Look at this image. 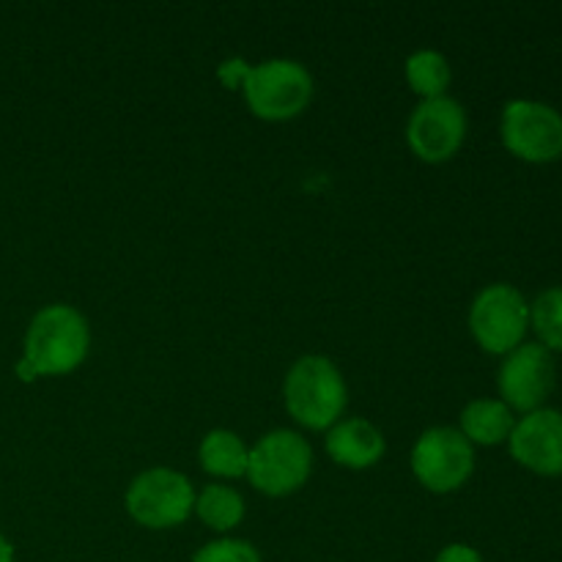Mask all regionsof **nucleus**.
Wrapping results in <instances>:
<instances>
[{
    "label": "nucleus",
    "instance_id": "1",
    "mask_svg": "<svg viewBox=\"0 0 562 562\" xmlns=\"http://www.w3.org/2000/svg\"><path fill=\"white\" fill-rule=\"evenodd\" d=\"M91 351V324L66 302H53L33 313L22 340V360L14 366L16 379L36 382L77 371Z\"/></svg>",
    "mask_w": 562,
    "mask_h": 562
},
{
    "label": "nucleus",
    "instance_id": "2",
    "mask_svg": "<svg viewBox=\"0 0 562 562\" xmlns=\"http://www.w3.org/2000/svg\"><path fill=\"white\" fill-rule=\"evenodd\" d=\"M283 404L296 426L307 431H329L344 420L349 406V387L329 357L305 355L285 371Z\"/></svg>",
    "mask_w": 562,
    "mask_h": 562
},
{
    "label": "nucleus",
    "instance_id": "3",
    "mask_svg": "<svg viewBox=\"0 0 562 562\" xmlns=\"http://www.w3.org/2000/svg\"><path fill=\"white\" fill-rule=\"evenodd\" d=\"M313 91L316 82L311 69L294 58H269L252 64L241 86L247 110L269 124L291 121L305 113L313 102Z\"/></svg>",
    "mask_w": 562,
    "mask_h": 562
},
{
    "label": "nucleus",
    "instance_id": "4",
    "mask_svg": "<svg viewBox=\"0 0 562 562\" xmlns=\"http://www.w3.org/2000/svg\"><path fill=\"white\" fill-rule=\"evenodd\" d=\"M313 475V448L294 428L267 431L250 448L247 481L263 497H289Z\"/></svg>",
    "mask_w": 562,
    "mask_h": 562
},
{
    "label": "nucleus",
    "instance_id": "5",
    "mask_svg": "<svg viewBox=\"0 0 562 562\" xmlns=\"http://www.w3.org/2000/svg\"><path fill=\"white\" fill-rule=\"evenodd\" d=\"M192 481L170 467H151L132 477L124 494V508L135 525L146 530H173L195 510Z\"/></svg>",
    "mask_w": 562,
    "mask_h": 562
},
{
    "label": "nucleus",
    "instance_id": "6",
    "mask_svg": "<svg viewBox=\"0 0 562 562\" xmlns=\"http://www.w3.org/2000/svg\"><path fill=\"white\" fill-rule=\"evenodd\" d=\"M470 335L486 355L505 357L525 344L530 329V302L516 285L492 283L470 305Z\"/></svg>",
    "mask_w": 562,
    "mask_h": 562
},
{
    "label": "nucleus",
    "instance_id": "7",
    "mask_svg": "<svg viewBox=\"0 0 562 562\" xmlns=\"http://www.w3.org/2000/svg\"><path fill=\"white\" fill-rule=\"evenodd\" d=\"M409 467L426 492L453 494L475 472V448L456 426H431L417 437Z\"/></svg>",
    "mask_w": 562,
    "mask_h": 562
},
{
    "label": "nucleus",
    "instance_id": "8",
    "mask_svg": "<svg viewBox=\"0 0 562 562\" xmlns=\"http://www.w3.org/2000/svg\"><path fill=\"white\" fill-rule=\"evenodd\" d=\"M499 137L508 154L530 165L562 157V113L538 99H510L499 115Z\"/></svg>",
    "mask_w": 562,
    "mask_h": 562
},
{
    "label": "nucleus",
    "instance_id": "9",
    "mask_svg": "<svg viewBox=\"0 0 562 562\" xmlns=\"http://www.w3.org/2000/svg\"><path fill=\"white\" fill-rule=\"evenodd\" d=\"M470 132V119L459 99H420L406 121V146L417 159L442 165L461 151Z\"/></svg>",
    "mask_w": 562,
    "mask_h": 562
},
{
    "label": "nucleus",
    "instance_id": "10",
    "mask_svg": "<svg viewBox=\"0 0 562 562\" xmlns=\"http://www.w3.org/2000/svg\"><path fill=\"white\" fill-rule=\"evenodd\" d=\"M554 357L541 344H521L510 355L503 357V366L497 373L499 401L510 412L543 409L547 398L554 390Z\"/></svg>",
    "mask_w": 562,
    "mask_h": 562
},
{
    "label": "nucleus",
    "instance_id": "11",
    "mask_svg": "<svg viewBox=\"0 0 562 562\" xmlns=\"http://www.w3.org/2000/svg\"><path fill=\"white\" fill-rule=\"evenodd\" d=\"M508 450L514 461L532 475L560 477L562 475V412L536 409L530 415L516 417L510 431Z\"/></svg>",
    "mask_w": 562,
    "mask_h": 562
},
{
    "label": "nucleus",
    "instance_id": "12",
    "mask_svg": "<svg viewBox=\"0 0 562 562\" xmlns=\"http://www.w3.org/2000/svg\"><path fill=\"white\" fill-rule=\"evenodd\" d=\"M327 456L338 467L351 472H362L376 467L387 453V439L382 428L373 426L366 417H344L335 423L324 437Z\"/></svg>",
    "mask_w": 562,
    "mask_h": 562
},
{
    "label": "nucleus",
    "instance_id": "13",
    "mask_svg": "<svg viewBox=\"0 0 562 562\" xmlns=\"http://www.w3.org/2000/svg\"><path fill=\"white\" fill-rule=\"evenodd\" d=\"M516 415L499 398H475L461 409L459 431L472 448H497L510 439Z\"/></svg>",
    "mask_w": 562,
    "mask_h": 562
},
{
    "label": "nucleus",
    "instance_id": "14",
    "mask_svg": "<svg viewBox=\"0 0 562 562\" xmlns=\"http://www.w3.org/2000/svg\"><path fill=\"white\" fill-rule=\"evenodd\" d=\"M198 461L203 472L220 481H236L247 475L250 445L231 428H214L198 445Z\"/></svg>",
    "mask_w": 562,
    "mask_h": 562
},
{
    "label": "nucleus",
    "instance_id": "15",
    "mask_svg": "<svg viewBox=\"0 0 562 562\" xmlns=\"http://www.w3.org/2000/svg\"><path fill=\"white\" fill-rule=\"evenodd\" d=\"M192 514L203 521L212 532H225L236 530V527L245 521L247 505L245 497L236 492L228 483H209L206 488L195 494V510Z\"/></svg>",
    "mask_w": 562,
    "mask_h": 562
},
{
    "label": "nucleus",
    "instance_id": "16",
    "mask_svg": "<svg viewBox=\"0 0 562 562\" xmlns=\"http://www.w3.org/2000/svg\"><path fill=\"white\" fill-rule=\"evenodd\" d=\"M404 77L420 99L448 97V88L453 82V66H450L445 53L434 47H423L406 58Z\"/></svg>",
    "mask_w": 562,
    "mask_h": 562
},
{
    "label": "nucleus",
    "instance_id": "17",
    "mask_svg": "<svg viewBox=\"0 0 562 562\" xmlns=\"http://www.w3.org/2000/svg\"><path fill=\"white\" fill-rule=\"evenodd\" d=\"M530 327L536 329L538 344L549 351H562V289L541 291L530 305Z\"/></svg>",
    "mask_w": 562,
    "mask_h": 562
},
{
    "label": "nucleus",
    "instance_id": "18",
    "mask_svg": "<svg viewBox=\"0 0 562 562\" xmlns=\"http://www.w3.org/2000/svg\"><path fill=\"white\" fill-rule=\"evenodd\" d=\"M190 562H263V558L256 543L245 541V538L223 536L203 543Z\"/></svg>",
    "mask_w": 562,
    "mask_h": 562
},
{
    "label": "nucleus",
    "instance_id": "19",
    "mask_svg": "<svg viewBox=\"0 0 562 562\" xmlns=\"http://www.w3.org/2000/svg\"><path fill=\"white\" fill-rule=\"evenodd\" d=\"M252 64L250 60L239 58V55H234V58H225L223 64L217 66V80L223 82L228 91H241V86H245L247 75H250Z\"/></svg>",
    "mask_w": 562,
    "mask_h": 562
},
{
    "label": "nucleus",
    "instance_id": "20",
    "mask_svg": "<svg viewBox=\"0 0 562 562\" xmlns=\"http://www.w3.org/2000/svg\"><path fill=\"white\" fill-rule=\"evenodd\" d=\"M434 562H486V560H483V554L477 552L475 547L456 541L439 549V554L434 558Z\"/></svg>",
    "mask_w": 562,
    "mask_h": 562
},
{
    "label": "nucleus",
    "instance_id": "21",
    "mask_svg": "<svg viewBox=\"0 0 562 562\" xmlns=\"http://www.w3.org/2000/svg\"><path fill=\"white\" fill-rule=\"evenodd\" d=\"M16 554H14V547H11L9 538L0 532V562H14Z\"/></svg>",
    "mask_w": 562,
    "mask_h": 562
}]
</instances>
